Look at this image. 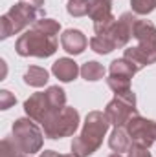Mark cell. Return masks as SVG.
<instances>
[{"label":"cell","instance_id":"cell-26","mask_svg":"<svg viewBox=\"0 0 156 157\" xmlns=\"http://www.w3.org/2000/svg\"><path fill=\"white\" fill-rule=\"evenodd\" d=\"M39 157H77L74 152L72 154H66V155H63V154H57V152H53V150H44Z\"/></svg>","mask_w":156,"mask_h":157},{"label":"cell","instance_id":"cell-27","mask_svg":"<svg viewBox=\"0 0 156 157\" xmlns=\"http://www.w3.org/2000/svg\"><path fill=\"white\" fill-rule=\"evenodd\" d=\"M18 2L30 4V6H33V7H37V9H42V6H44V0H18Z\"/></svg>","mask_w":156,"mask_h":157},{"label":"cell","instance_id":"cell-2","mask_svg":"<svg viewBox=\"0 0 156 157\" xmlns=\"http://www.w3.org/2000/svg\"><path fill=\"white\" fill-rule=\"evenodd\" d=\"M134 39L138 46L127 48L123 57L129 59L138 70L156 64V26L151 20H136L134 26Z\"/></svg>","mask_w":156,"mask_h":157},{"label":"cell","instance_id":"cell-29","mask_svg":"<svg viewBox=\"0 0 156 157\" xmlns=\"http://www.w3.org/2000/svg\"><path fill=\"white\" fill-rule=\"evenodd\" d=\"M20 157H31V155H20Z\"/></svg>","mask_w":156,"mask_h":157},{"label":"cell","instance_id":"cell-10","mask_svg":"<svg viewBox=\"0 0 156 157\" xmlns=\"http://www.w3.org/2000/svg\"><path fill=\"white\" fill-rule=\"evenodd\" d=\"M127 133L132 143L142 144V146H153L156 143V122L151 119H145L142 115H134L129 119L125 124Z\"/></svg>","mask_w":156,"mask_h":157},{"label":"cell","instance_id":"cell-3","mask_svg":"<svg viewBox=\"0 0 156 157\" xmlns=\"http://www.w3.org/2000/svg\"><path fill=\"white\" fill-rule=\"evenodd\" d=\"M66 106V93L59 86H50L46 91L33 93L24 101V112L35 122L44 124L53 113L61 112Z\"/></svg>","mask_w":156,"mask_h":157},{"label":"cell","instance_id":"cell-28","mask_svg":"<svg viewBox=\"0 0 156 157\" xmlns=\"http://www.w3.org/2000/svg\"><path fill=\"white\" fill-rule=\"evenodd\" d=\"M109 157H123V155H121V154H117V152H114L112 155H109Z\"/></svg>","mask_w":156,"mask_h":157},{"label":"cell","instance_id":"cell-6","mask_svg":"<svg viewBox=\"0 0 156 157\" xmlns=\"http://www.w3.org/2000/svg\"><path fill=\"white\" fill-rule=\"evenodd\" d=\"M20 150L22 155H33L40 152L44 143V132L35 124L33 119H17L13 122V135H11Z\"/></svg>","mask_w":156,"mask_h":157},{"label":"cell","instance_id":"cell-22","mask_svg":"<svg viewBox=\"0 0 156 157\" xmlns=\"http://www.w3.org/2000/svg\"><path fill=\"white\" fill-rule=\"evenodd\" d=\"M134 15H149L156 9V0H130Z\"/></svg>","mask_w":156,"mask_h":157},{"label":"cell","instance_id":"cell-9","mask_svg":"<svg viewBox=\"0 0 156 157\" xmlns=\"http://www.w3.org/2000/svg\"><path fill=\"white\" fill-rule=\"evenodd\" d=\"M136 15L134 13H123L117 20H114L105 31L97 33L103 35L114 44V48H125L129 40L134 37V26H136Z\"/></svg>","mask_w":156,"mask_h":157},{"label":"cell","instance_id":"cell-15","mask_svg":"<svg viewBox=\"0 0 156 157\" xmlns=\"http://www.w3.org/2000/svg\"><path fill=\"white\" fill-rule=\"evenodd\" d=\"M130 144H132V141H130V137H129L125 126H117V128L112 130V133H110V137H109V146H110L114 152H117V154L129 152Z\"/></svg>","mask_w":156,"mask_h":157},{"label":"cell","instance_id":"cell-21","mask_svg":"<svg viewBox=\"0 0 156 157\" xmlns=\"http://www.w3.org/2000/svg\"><path fill=\"white\" fill-rule=\"evenodd\" d=\"M0 155L2 157H20L22 155L13 137H4V139H2V144H0Z\"/></svg>","mask_w":156,"mask_h":157},{"label":"cell","instance_id":"cell-7","mask_svg":"<svg viewBox=\"0 0 156 157\" xmlns=\"http://www.w3.org/2000/svg\"><path fill=\"white\" fill-rule=\"evenodd\" d=\"M44 135L51 141L63 139V137H72L79 128V112L76 108L64 106L61 112L53 113L44 124Z\"/></svg>","mask_w":156,"mask_h":157},{"label":"cell","instance_id":"cell-23","mask_svg":"<svg viewBox=\"0 0 156 157\" xmlns=\"http://www.w3.org/2000/svg\"><path fill=\"white\" fill-rule=\"evenodd\" d=\"M107 84H109V88H110L116 95H121V93L130 91V78H117V77H110V75H109Z\"/></svg>","mask_w":156,"mask_h":157},{"label":"cell","instance_id":"cell-19","mask_svg":"<svg viewBox=\"0 0 156 157\" xmlns=\"http://www.w3.org/2000/svg\"><path fill=\"white\" fill-rule=\"evenodd\" d=\"M31 28H35V29H39L42 33H46V35H51V37H55L57 33H59V29H61V24L57 22V20H53V18H39Z\"/></svg>","mask_w":156,"mask_h":157},{"label":"cell","instance_id":"cell-8","mask_svg":"<svg viewBox=\"0 0 156 157\" xmlns=\"http://www.w3.org/2000/svg\"><path fill=\"white\" fill-rule=\"evenodd\" d=\"M105 115L109 117L110 124H112L114 128L125 126L130 117L140 115V113H138V108H136V93L130 90V91H127V93L116 95V97L107 104Z\"/></svg>","mask_w":156,"mask_h":157},{"label":"cell","instance_id":"cell-14","mask_svg":"<svg viewBox=\"0 0 156 157\" xmlns=\"http://www.w3.org/2000/svg\"><path fill=\"white\" fill-rule=\"evenodd\" d=\"M140 70L129 60V59H117L110 62V68H109V75L110 77H117V78H132Z\"/></svg>","mask_w":156,"mask_h":157},{"label":"cell","instance_id":"cell-4","mask_svg":"<svg viewBox=\"0 0 156 157\" xmlns=\"http://www.w3.org/2000/svg\"><path fill=\"white\" fill-rule=\"evenodd\" d=\"M39 18H44V9H37L30 4L18 2L0 17V39L6 40L15 33H20L28 26H33Z\"/></svg>","mask_w":156,"mask_h":157},{"label":"cell","instance_id":"cell-1","mask_svg":"<svg viewBox=\"0 0 156 157\" xmlns=\"http://www.w3.org/2000/svg\"><path fill=\"white\" fill-rule=\"evenodd\" d=\"M109 128L110 121L105 112H90L84 119L81 133L72 141V152L77 157H90L96 154L103 144V137L107 135Z\"/></svg>","mask_w":156,"mask_h":157},{"label":"cell","instance_id":"cell-5","mask_svg":"<svg viewBox=\"0 0 156 157\" xmlns=\"http://www.w3.org/2000/svg\"><path fill=\"white\" fill-rule=\"evenodd\" d=\"M57 39L51 35H46L35 28H30L26 33H22L15 42V51L20 57H39L46 59L51 57L57 51Z\"/></svg>","mask_w":156,"mask_h":157},{"label":"cell","instance_id":"cell-20","mask_svg":"<svg viewBox=\"0 0 156 157\" xmlns=\"http://www.w3.org/2000/svg\"><path fill=\"white\" fill-rule=\"evenodd\" d=\"M66 11L72 17H84L90 13V0H68Z\"/></svg>","mask_w":156,"mask_h":157},{"label":"cell","instance_id":"cell-17","mask_svg":"<svg viewBox=\"0 0 156 157\" xmlns=\"http://www.w3.org/2000/svg\"><path fill=\"white\" fill-rule=\"evenodd\" d=\"M105 73L107 71H105L103 64H99L96 60H88V62H84L81 66V77L84 78V80H90V82L101 80V78L105 77Z\"/></svg>","mask_w":156,"mask_h":157},{"label":"cell","instance_id":"cell-24","mask_svg":"<svg viewBox=\"0 0 156 157\" xmlns=\"http://www.w3.org/2000/svg\"><path fill=\"white\" fill-rule=\"evenodd\" d=\"M15 102H17V99L11 91H7V90L0 91V110H9Z\"/></svg>","mask_w":156,"mask_h":157},{"label":"cell","instance_id":"cell-16","mask_svg":"<svg viewBox=\"0 0 156 157\" xmlns=\"http://www.w3.org/2000/svg\"><path fill=\"white\" fill-rule=\"evenodd\" d=\"M50 78L48 70L40 68V66H30L28 71L24 73V82L28 86H33V88H42Z\"/></svg>","mask_w":156,"mask_h":157},{"label":"cell","instance_id":"cell-25","mask_svg":"<svg viewBox=\"0 0 156 157\" xmlns=\"http://www.w3.org/2000/svg\"><path fill=\"white\" fill-rule=\"evenodd\" d=\"M127 154H129V157H153L147 146H142V144H136V143L130 144Z\"/></svg>","mask_w":156,"mask_h":157},{"label":"cell","instance_id":"cell-13","mask_svg":"<svg viewBox=\"0 0 156 157\" xmlns=\"http://www.w3.org/2000/svg\"><path fill=\"white\" fill-rule=\"evenodd\" d=\"M51 73L59 78L61 82H72V80H76L77 75L81 73V68L77 66V62H76L74 59L63 57V59H59V60L53 62Z\"/></svg>","mask_w":156,"mask_h":157},{"label":"cell","instance_id":"cell-12","mask_svg":"<svg viewBox=\"0 0 156 157\" xmlns=\"http://www.w3.org/2000/svg\"><path fill=\"white\" fill-rule=\"evenodd\" d=\"M61 46L70 55H81L88 46V39L79 29H66L61 35Z\"/></svg>","mask_w":156,"mask_h":157},{"label":"cell","instance_id":"cell-18","mask_svg":"<svg viewBox=\"0 0 156 157\" xmlns=\"http://www.w3.org/2000/svg\"><path fill=\"white\" fill-rule=\"evenodd\" d=\"M90 48H92L96 53H99V55H109L110 51L116 49L114 44L107 39V37H103V35H94V37L90 39Z\"/></svg>","mask_w":156,"mask_h":157},{"label":"cell","instance_id":"cell-11","mask_svg":"<svg viewBox=\"0 0 156 157\" xmlns=\"http://www.w3.org/2000/svg\"><path fill=\"white\" fill-rule=\"evenodd\" d=\"M90 18L94 20L96 35L105 31L116 18L112 15V0H90Z\"/></svg>","mask_w":156,"mask_h":157}]
</instances>
